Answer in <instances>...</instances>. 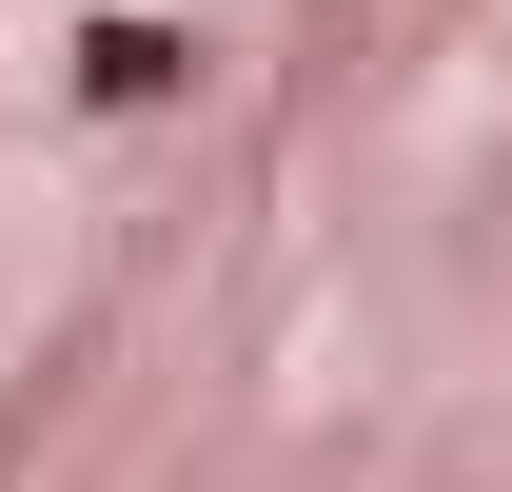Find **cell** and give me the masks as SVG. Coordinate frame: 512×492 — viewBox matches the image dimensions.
<instances>
[{
	"mask_svg": "<svg viewBox=\"0 0 512 492\" xmlns=\"http://www.w3.org/2000/svg\"><path fill=\"white\" fill-rule=\"evenodd\" d=\"M178 79H197V40H178V20H79V99H99V119H158Z\"/></svg>",
	"mask_w": 512,
	"mask_h": 492,
	"instance_id": "obj_1",
	"label": "cell"
}]
</instances>
